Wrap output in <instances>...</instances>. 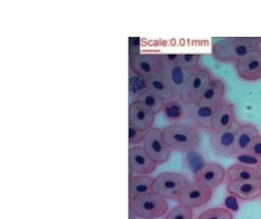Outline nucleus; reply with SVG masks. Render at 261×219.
Returning a JSON list of instances; mask_svg holds the SVG:
<instances>
[{"mask_svg":"<svg viewBox=\"0 0 261 219\" xmlns=\"http://www.w3.org/2000/svg\"><path fill=\"white\" fill-rule=\"evenodd\" d=\"M143 147L158 165L165 164L169 159L172 151L164 139L163 130L158 128H152L146 132Z\"/></svg>","mask_w":261,"mask_h":219,"instance_id":"0eeeda50","label":"nucleus"},{"mask_svg":"<svg viewBox=\"0 0 261 219\" xmlns=\"http://www.w3.org/2000/svg\"><path fill=\"white\" fill-rule=\"evenodd\" d=\"M162 113L171 124H182L186 120L187 105L183 104L180 99H172L165 102Z\"/></svg>","mask_w":261,"mask_h":219,"instance_id":"aec40b11","label":"nucleus"},{"mask_svg":"<svg viewBox=\"0 0 261 219\" xmlns=\"http://www.w3.org/2000/svg\"><path fill=\"white\" fill-rule=\"evenodd\" d=\"M200 54H179L178 65L186 71L193 72L199 68Z\"/></svg>","mask_w":261,"mask_h":219,"instance_id":"393cba45","label":"nucleus"},{"mask_svg":"<svg viewBox=\"0 0 261 219\" xmlns=\"http://www.w3.org/2000/svg\"><path fill=\"white\" fill-rule=\"evenodd\" d=\"M259 136L257 129L255 126L251 124H244L241 125L238 130L236 139H235V145H234V151L236 157L245 154L249 148L250 142L255 137Z\"/></svg>","mask_w":261,"mask_h":219,"instance_id":"4be33fe9","label":"nucleus"},{"mask_svg":"<svg viewBox=\"0 0 261 219\" xmlns=\"http://www.w3.org/2000/svg\"><path fill=\"white\" fill-rule=\"evenodd\" d=\"M198 219H233V214L227 208L216 207L205 209Z\"/></svg>","mask_w":261,"mask_h":219,"instance_id":"a878e982","label":"nucleus"},{"mask_svg":"<svg viewBox=\"0 0 261 219\" xmlns=\"http://www.w3.org/2000/svg\"><path fill=\"white\" fill-rule=\"evenodd\" d=\"M250 49L246 46L241 37H228L216 41L213 45V56L221 62H237Z\"/></svg>","mask_w":261,"mask_h":219,"instance_id":"423d86ee","label":"nucleus"},{"mask_svg":"<svg viewBox=\"0 0 261 219\" xmlns=\"http://www.w3.org/2000/svg\"><path fill=\"white\" fill-rule=\"evenodd\" d=\"M226 177L225 169L217 163H206L194 175V181L205 188L214 189L221 184Z\"/></svg>","mask_w":261,"mask_h":219,"instance_id":"f8f14e48","label":"nucleus"},{"mask_svg":"<svg viewBox=\"0 0 261 219\" xmlns=\"http://www.w3.org/2000/svg\"><path fill=\"white\" fill-rule=\"evenodd\" d=\"M166 219H193V208L180 204L167 213Z\"/></svg>","mask_w":261,"mask_h":219,"instance_id":"bb28decb","label":"nucleus"},{"mask_svg":"<svg viewBox=\"0 0 261 219\" xmlns=\"http://www.w3.org/2000/svg\"><path fill=\"white\" fill-rule=\"evenodd\" d=\"M129 209L142 219H158L168 211L166 199L154 193L135 197L129 200Z\"/></svg>","mask_w":261,"mask_h":219,"instance_id":"f03ea898","label":"nucleus"},{"mask_svg":"<svg viewBox=\"0 0 261 219\" xmlns=\"http://www.w3.org/2000/svg\"><path fill=\"white\" fill-rule=\"evenodd\" d=\"M163 137L168 147L179 152L197 149L201 137L198 129L187 124H171L163 130Z\"/></svg>","mask_w":261,"mask_h":219,"instance_id":"f257e3e1","label":"nucleus"},{"mask_svg":"<svg viewBox=\"0 0 261 219\" xmlns=\"http://www.w3.org/2000/svg\"><path fill=\"white\" fill-rule=\"evenodd\" d=\"M213 198V189L205 188L197 184L195 181L190 182L184 187L179 194L177 201L179 204L188 206L192 208H200L206 205Z\"/></svg>","mask_w":261,"mask_h":219,"instance_id":"9b49d317","label":"nucleus"},{"mask_svg":"<svg viewBox=\"0 0 261 219\" xmlns=\"http://www.w3.org/2000/svg\"><path fill=\"white\" fill-rule=\"evenodd\" d=\"M179 54H161V72L179 97L192 72L183 70L178 65Z\"/></svg>","mask_w":261,"mask_h":219,"instance_id":"7ed1b4c3","label":"nucleus"},{"mask_svg":"<svg viewBox=\"0 0 261 219\" xmlns=\"http://www.w3.org/2000/svg\"><path fill=\"white\" fill-rule=\"evenodd\" d=\"M131 72L146 80L161 71L160 55L156 54H133L129 60Z\"/></svg>","mask_w":261,"mask_h":219,"instance_id":"6e6552de","label":"nucleus"},{"mask_svg":"<svg viewBox=\"0 0 261 219\" xmlns=\"http://www.w3.org/2000/svg\"><path fill=\"white\" fill-rule=\"evenodd\" d=\"M240 78L246 81L261 79V49L254 48L236 62Z\"/></svg>","mask_w":261,"mask_h":219,"instance_id":"1a4fd4ad","label":"nucleus"},{"mask_svg":"<svg viewBox=\"0 0 261 219\" xmlns=\"http://www.w3.org/2000/svg\"><path fill=\"white\" fill-rule=\"evenodd\" d=\"M214 110L215 107L199 106L196 104H188L185 124L196 129L212 131Z\"/></svg>","mask_w":261,"mask_h":219,"instance_id":"2eb2a0df","label":"nucleus"},{"mask_svg":"<svg viewBox=\"0 0 261 219\" xmlns=\"http://www.w3.org/2000/svg\"><path fill=\"white\" fill-rule=\"evenodd\" d=\"M134 101L140 102L141 104L147 106L149 109H151L154 114H158L162 112L165 102L159 98L154 92H151L149 89L144 88L140 92L137 93L136 99Z\"/></svg>","mask_w":261,"mask_h":219,"instance_id":"b1692460","label":"nucleus"},{"mask_svg":"<svg viewBox=\"0 0 261 219\" xmlns=\"http://www.w3.org/2000/svg\"><path fill=\"white\" fill-rule=\"evenodd\" d=\"M154 180V177L150 175H143V174L133 175L128 179L129 200L135 197L154 193V190H153Z\"/></svg>","mask_w":261,"mask_h":219,"instance_id":"412c9836","label":"nucleus"},{"mask_svg":"<svg viewBox=\"0 0 261 219\" xmlns=\"http://www.w3.org/2000/svg\"><path fill=\"white\" fill-rule=\"evenodd\" d=\"M145 132L138 130L137 128L128 124V143L129 145H138L142 143L145 139Z\"/></svg>","mask_w":261,"mask_h":219,"instance_id":"cd10ccee","label":"nucleus"},{"mask_svg":"<svg viewBox=\"0 0 261 219\" xmlns=\"http://www.w3.org/2000/svg\"><path fill=\"white\" fill-rule=\"evenodd\" d=\"M128 219H135V215H134V213L131 211V209L128 210Z\"/></svg>","mask_w":261,"mask_h":219,"instance_id":"7c9ffc66","label":"nucleus"},{"mask_svg":"<svg viewBox=\"0 0 261 219\" xmlns=\"http://www.w3.org/2000/svg\"><path fill=\"white\" fill-rule=\"evenodd\" d=\"M227 176L230 181L234 180H248V179H258L260 175L256 171L245 164H236L228 169Z\"/></svg>","mask_w":261,"mask_h":219,"instance_id":"5701e85b","label":"nucleus"},{"mask_svg":"<svg viewBox=\"0 0 261 219\" xmlns=\"http://www.w3.org/2000/svg\"><path fill=\"white\" fill-rule=\"evenodd\" d=\"M144 83H145V88L154 92V95L161 98L164 102L170 101L172 99H175L176 97L174 90L168 84V82L166 80L165 76L161 71L155 73L150 78L144 80Z\"/></svg>","mask_w":261,"mask_h":219,"instance_id":"6ab92c4d","label":"nucleus"},{"mask_svg":"<svg viewBox=\"0 0 261 219\" xmlns=\"http://www.w3.org/2000/svg\"><path fill=\"white\" fill-rule=\"evenodd\" d=\"M246 153H249L261 160V136H257L252 139Z\"/></svg>","mask_w":261,"mask_h":219,"instance_id":"c85d7f7f","label":"nucleus"},{"mask_svg":"<svg viewBox=\"0 0 261 219\" xmlns=\"http://www.w3.org/2000/svg\"><path fill=\"white\" fill-rule=\"evenodd\" d=\"M240 124L237 121L234 122L232 127L225 133L214 134L212 133L211 137V147L215 155L223 158H235V139Z\"/></svg>","mask_w":261,"mask_h":219,"instance_id":"9d476101","label":"nucleus"},{"mask_svg":"<svg viewBox=\"0 0 261 219\" xmlns=\"http://www.w3.org/2000/svg\"><path fill=\"white\" fill-rule=\"evenodd\" d=\"M234 122L235 114L233 104L222 102L215 107L211 132L214 134L225 133L232 127Z\"/></svg>","mask_w":261,"mask_h":219,"instance_id":"f3484780","label":"nucleus"},{"mask_svg":"<svg viewBox=\"0 0 261 219\" xmlns=\"http://www.w3.org/2000/svg\"><path fill=\"white\" fill-rule=\"evenodd\" d=\"M128 167L134 173L150 175L156 170L158 164L148 155L142 146H132L128 150Z\"/></svg>","mask_w":261,"mask_h":219,"instance_id":"4468645a","label":"nucleus"},{"mask_svg":"<svg viewBox=\"0 0 261 219\" xmlns=\"http://www.w3.org/2000/svg\"><path fill=\"white\" fill-rule=\"evenodd\" d=\"M255 171H256V173H258L261 176V162L257 165V167L255 168Z\"/></svg>","mask_w":261,"mask_h":219,"instance_id":"c756f323","label":"nucleus"},{"mask_svg":"<svg viewBox=\"0 0 261 219\" xmlns=\"http://www.w3.org/2000/svg\"><path fill=\"white\" fill-rule=\"evenodd\" d=\"M227 191L244 201L254 200L261 195V178L230 181Z\"/></svg>","mask_w":261,"mask_h":219,"instance_id":"dca6fc26","label":"nucleus"},{"mask_svg":"<svg viewBox=\"0 0 261 219\" xmlns=\"http://www.w3.org/2000/svg\"><path fill=\"white\" fill-rule=\"evenodd\" d=\"M212 79L211 72L202 67H199L191 73L186 81L178 97L180 101L186 105L195 104Z\"/></svg>","mask_w":261,"mask_h":219,"instance_id":"20e7f679","label":"nucleus"},{"mask_svg":"<svg viewBox=\"0 0 261 219\" xmlns=\"http://www.w3.org/2000/svg\"><path fill=\"white\" fill-rule=\"evenodd\" d=\"M155 114L140 102L133 101L128 108V124L142 132H148L154 125Z\"/></svg>","mask_w":261,"mask_h":219,"instance_id":"ddd939ff","label":"nucleus"},{"mask_svg":"<svg viewBox=\"0 0 261 219\" xmlns=\"http://www.w3.org/2000/svg\"><path fill=\"white\" fill-rule=\"evenodd\" d=\"M189 183L186 176L178 173H162L154 177V194L169 200H177L184 187Z\"/></svg>","mask_w":261,"mask_h":219,"instance_id":"39448f33","label":"nucleus"},{"mask_svg":"<svg viewBox=\"0 0 261 219\" xmlns=\"http://www.w3.org/2000/svg\"><path fill=\"white\" fill-rule=\"evenodd\" d=\"M225 90V84L223 81L213 78L195 104L199 106L216 107L223 102Z\"/></svg>","mask_w":261,"mask_h":219,"instance_id":"a211bd4d","label":"nucleus"}]
</instances>
